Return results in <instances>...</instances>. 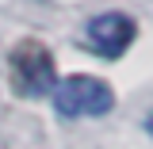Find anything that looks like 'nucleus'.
I'll return each mask as SVG.
<instances>
[{
	"mask_svg": "<svg viewBox=\"0 0 153 149\" xmlns=\"http://www.w3.org/2000/svg\"><path fill=\"white\" fill-rule=\"evenodd\" d=\"M50 96H54L57 115H65V119H100V115H107L115 107V88L100 76H88V73L57 80Z\"/></svg>",
	"mask_w": 153,
	"mask_h": 149,
	"instance_id": "f03ea898",
	"label": "nucleus"
},
{
	"mask_svg": "<svg viewBox=\"0 0 153 149\" xmlns=\"http://www.w3.org/2000/svg\"><path fill=\"white\" fill-rule=\"evenodd\" d=\"M134 38H138V23H134L130 16H123V12H103V16H96L92 23H88L84 46H88L92 54L115 61V57H123L130 50Z\"/></svg>",
	"mask_w": 153,
	"mask_h": 149,
	"instance_id": "7ed1b4c3",
	"label": "nucleus"
},
{
	"mask_svg": "<svg viewBox=\"0 0 153 149\" xmlns=\"http://www.w3.org/2000/svg\"><path fill=\"white\" fill-rule=\"evenodd\" d=\"M146 130H149V134H153V111H149V115H146Z\"/></svg>",
	"mask_w": 153,
	"mask_h": 149,
	"instance_id": "20e7f679",
	"label": "nucleus"
},
{
	"mask_svg": "<svg viewBox=\"0 0 153 149\" xmlns=\"http://www.w3.org/2000/svg\"><path fill=\"white\" fill-rule=\"evenodd\" d=\"M8 69H12V88L19 96H50L57 84V61L50 46L38 38H23L12 46Z\"/></svg>",
	"mask_w": 153,
	"mask_h": 149,
	"instance_id": "f257e3e1",
	"label": "nucleus"
}]
</instances>
